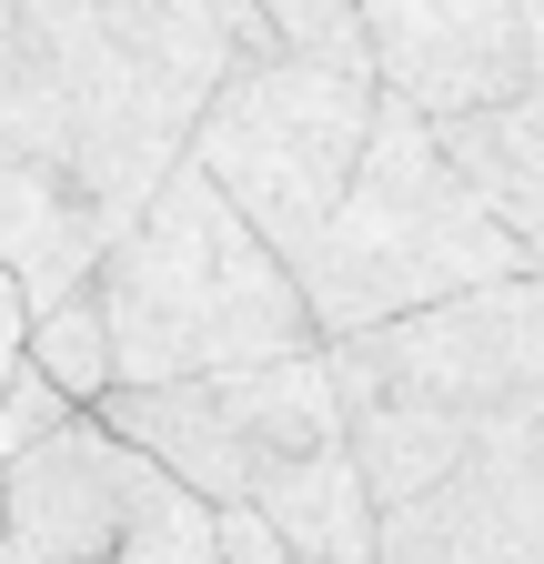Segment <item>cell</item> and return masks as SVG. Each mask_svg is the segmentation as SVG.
Returning a JSON list of instances; mask_svg holds the SVG:
<instances>
[{"mask_svg":"<svg viewBox=\"0 0 544 564\" xmlns=\"http://www.w3.org/2000/svg\"><path fill=\"white\" fill-rule=\"evenodd\" d=\"M242 51L232 0H0V262L41 313L172 182Z\"/></svg>","mask_w":544,"mask_h":564,"instance_id":"6da1fadb","label":"cell"},{"mask_svg":"<svg viewBox=\"0 0 544 564\" xmlns=\"http://www.w3.org/2000/svg\"><path fill=\"white\" fill-rule=\"evenodd\" d=\"M383 564H544V262L333 343Z\"/></svg>","mask_w":544,"mask_h":564,"instance_id":"7a4b0ae2","label":"cell"},{"mask_svg":"<svg viewBox=\"0 0 544 564\" xmlns=\"http://www.w3.org/2000/svg\"><path fill=\"white\" fill-rule=\"evenodd\" d=\"M91 282H101L111 333H121V383L272 364V352L323 343L293 252L213 182L202 152L172 162V182L131 212V232L101 252Z\"/></svg>","mask_w":544,"mask_h":564,"instance_id":"3957f363","label":"cell"},{"mask_svg":"<svg viewBox=\"0 0 544 564\" xmlns=\"http://www.w3.org/2000/svg\"><path fill=\"white\" fill-rule=\"evenodd\" d=\"M504 272H534V252L514 242V223L444 152V121L424 101L383 91L373 152H363L344 212L323 223V242L303 252V293H313L323 343L373 333V323L424 313V303H454V293L504 282Z\"/></svg>","mask_w":544,"mask_h":564,"instance_id":"277c9868","label":"cell"},{"mask_svg":"<svg viewBox=\"0 0 544 564\" xmlns=\"http://www.w3.org/2000/svg\"><path fill=\"white\" fill-rule=\"evenodd\" d=\"M373 121H383L373 70H333V61H303V51L272 41V51H242L222 70L192 152L213 162V182L303 272V252L323 242V223L344 212V192H353V172L373 152Z\"/></svg>","mask_w":544,"mask_h":564,"instance_id":"5b68a950","label":"cell"},{"mask_svg":"<svg viewBox=\"0 0 544 564\" xmlns=\"http://www.w3.org/2000/svg\"><path fill=\"white\" fill-rule=\"evenodd\" d=\"M101 413L131 444H152L202 505H252L293 454L353 434L333 343L272 352V364H222V373H172V383H121Z\"/></svg>","mask_w":544,"mask_h":564,"instance_id":"8992f818","label":"cell"},{"mask_svg":"<svg viewBox=\"0 0 544 564\" xmlns=\"http://www.w3.org/2000/svg\"><path fill=\"white\" fill-rule=\"evenodd\" d=\"M192 505L202 494L152 444H131L101 403H81L31 454L0 464V564H101L121 544L182 524Z\"/></svg>","mask_w":544,"mask_h":564,"instance_id":"52a82bcc","label":"cell"},{"mask_svg":"<svg viewBox=\"0 0 544 564\" xmlns=\"http://www.w3.org/2000/svg\"><path fill=\"white\" fill-rule=\"evenodd\" d=\"M383 91L424 111H474L534 82L524 51V0H363Z\"/></svg>","mask_w":544,"mask_h":564,"instance_id":"ba28073f","label":"cell"},{"mask_svg":"<svg viewBox=\"0 0 544 564\" xmlns=\"http://www.w3.org/2000/svg\"><path fill=\"white\" fill-rule=\"evenodd\" d=\"M252 505L283 524L303 554H323V564H383V494H373L353 434H333V444L293 454L283 474L252 494Z\"/></svg>","mask_w":544,"mask_h":564,"instance_id":"9c48e42d","label":"cell"},{"mask_svg":"<svg viewBox=\"0 0 544 564\" xmlns=\"http://www.w3.org/2000/svg\"><path fill=\"white\" fill-rule=\"evenodd\" d=\"M434 121H444V152L474 172V192L544 262V82H524L504 101H474V111H434Z\"/></svg>","mask_w":544,"mask_h":564,"instance_id":"30bf717a","label":"cell"},{"mask_svg":"<svg viewBox=\"0 0 544 564\" xmlns=\"http://www.w3.org/2000/svg\"><path fill=\"white\" fill-rule=\"evenodd\" d=\"M31 364L61 373L81 403H111L121 393V333H111V303H101V282H81V293H61L31 333Z\"/></svg>","mask_w":544,"mask_h":564,"instance_id":"8fae6325","label":"cell"},{"mask_svg":"<svg viewBox=\"0 0 544 564\" xmlns=\"http://www.w3.org/2000/svg\"><path fill=\"white\" fill-rule=\"evenodd\" d=\"M262 21H272V41H283V51H303V61H333V70H373V82H383L363 0H262Z\"/></svg>","mask_w":544,"mask_h":564,"instance_id":"7c38bea8","label":"cell"},{"mask_svg":"<svg viewBox=\"0 0 544 564\" xmlns=\"http://www.w3.org/2000/svg\"><path fill=\"white\" fill-rule=\"evenodd\" d=\"M72 413H81V393H72V383H61V373H41V364H21V383L0 393V464H11V454H31L51 423H72Z\"/></svg>","mask_w":544,"mask_h":564,"instance_id":"4fadbf2b","label":"cell"},{"mask_svg":"<svg viewBox=\"0 0 544 564\" xmlns=\"http://www.w3.org/2000/svg\"><path fill=\"white\" fill-rule=\"evenodd\" d=\"M101 564H222V514L192 505L182 524H162V534H142V544H121V554H101Z\"/></svg>","mask_w":544,"mask_h":564,"instance_id":"5bb4252c","label":"cell"},{"mask_svg":"<svg viewBox=\"0 0 544 564\" xmlns=\"http://www.w3.org/2000/svg\"><path fill=\"white\" fill-rule=\"evenodd\" d=\"M222 514V564H323V554H303L283 524H272L262 505H213Z\"/></svg>","mask_w":544,"mask_h":564,"instance_id":"9a60e30c","label":"cell"},{"mask_svg":"<svg viewBox=\"0 0 544 564\" xmlns=\"http://www.w3.org/2000/svg\"><path fill=\"white\" fill-rule=\"evenodd\" d=\"M31 333H41V303H31L21 262H0V393L21 383V364H31Z\"/></svg>","mask_w":544,"mask_h":564,"instance_id":"2e32d148","label":"cell"},{"mask_svg":"<svg viewBox=\"0 0 544 564\" xmlns=\"http://www.w3.org/2000/svg\"><path fill=\"white\" fill-rule=\"evenodd\" d=\"M524 51H534V82H544V0H524Z\"/></svg>","mask_w":544,"mask_h":564,"instance_id":"e0dca14e","label":"cell"}]
</instances>
